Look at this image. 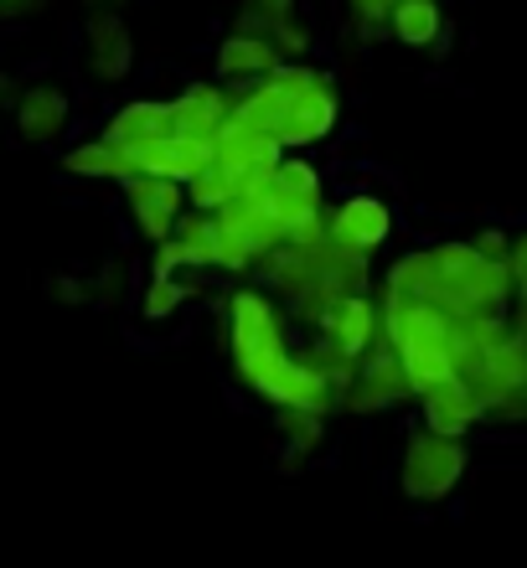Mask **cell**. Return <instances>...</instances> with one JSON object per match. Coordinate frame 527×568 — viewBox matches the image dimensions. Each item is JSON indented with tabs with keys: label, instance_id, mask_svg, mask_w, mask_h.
Wrapping results in <instances>:
<instances>
[{
	"label": "cell",
	"instance_id": "obj_1",
	"mask_svg": "<svg viewBox=\"0 0 527 568\" xmlns=\"http://www.w3.org/2000/svg\"><path fill=\"white\" fill-rule=\"evenodd\" d=\"M227 352L243 388L270 398L274 408H316L326 414L342 404V388L316 362L285 342V321L264 290H233L227 295Z\"/></svg>",
	"mask_w": 527,
	"mask_h": 568
},
{
	"label": "cell",
	"instance_id": "obj_2",
	"mask_svg": "<svg viewBox=\"0 0 527 568\" xmlns=\"http://www.w3.org/2000/svg\"><path fill=\"white\" fill-rule=\"evenodd\" d=\"M517 284L507 264L482 258L470 243H439L429 248V290L424 305L445 311L450 321H507Z\"/></svg>",
	"mask_w": 527,
	"mask_h": 568
},
{
	"label": "cell",
	"instance_id": "obj_3",
	"mask_svg": "<svg viewBox=\"0 0 527 568\" xmlns=\"http://www.w3.org/2000/svg\"><path fill=\"white\" fill-rule=\"evenodd\" d=\"M383 342L398 352L408 367L414 393L435 388L445 377L460 373V336L455 321L435 305H383Z\"/></svg>",
	"mask_w": 527,
	"mask_h": 568
},
{
	"label": "cell",
	"instance_id": "obj_4",
	"mask_svg": "<svg viewBox=\"0 0 527 568\" xmlns=\"http://www.w3.org/2000/svg\"><path fill=\"white\" fill-rule=\"evenodd\" d=\"M466 470H470L466 439L419 429V434H408V445H404L398 486H404L408 501H445V496L466 480Z\"/></svg>",
	"mask_w": 527,
	"mask_h": 568
},
{
	"label": "cell",
	"instance_id": "obj_5",
	"mask_svg": "<svg viewBox=\"0 0 527 568\" xmlns=\"http://www.w3.org/2000/svg\"><path fill=\"white\" fill-rule=\"evenodd\" d=\"M388 233H393V212H388V202L373 196V192L342 196L336 212L326 217V239H332V248L336 254H347V258H357V264H367V258L388 243Z\"/></svg>",
	"mask_w": 527,
	"mask_h": 568
},
{
	"label": "cell",
	"instance_id": "obj_6",
	"mask_svg": "<svg viewBox=\"0 0 527 568\" xmlns=\"http://www.w3.org/2000/svg\"><path fill=\"white\" fill-rule=\"evenodd\" d=\"M336 120H342V93H336V83L326 73H316L290 99V114H285V124L274 130V140H280V150L316 145V140H326L336 130Z\"/></svg>",
	"mask_w": 527,
	"mask_h": 568
},
{
	"label": "cell",
	"instance_id": "obj_7",
	"mask_svg": "<svg viewBox=\"0 0 527 568\" xmlns=\"http://www.w3.org/2000/svg\"><path fill=\"white\" fill-rule=\"evenodd\" d=\"M124 202H130V217L145 233V243H171L176 223L186 217V186L166 176H130L124 181Z\"/></svg>",
	"mask_w": 527,
	"mask_h": 568
},
{
	"label": "cell",
	"instance_id": "obj_8",
	"mask_svg": "<svg viewBox=\"0 0 527 568\" xmlns=\"http://www.w3.org/2000/svg\"><path fill=\"white\" fill-rule=\"evenodd\" d=\"M414 393V383H408V367L398 362V352H393L388 342H377L367 357L357 362V377H352L347 388V408H357V414H383V408H393L398 398H408ZM419 398V393H414Z\"/></svg>",
	"mask_w": 527,
	"mask_h": 568
},
{
	"label": "cell",
	"instance_id": "obj_9",
	"mask_svg": "<svg viewBox=\"0 0 527 568\" xmlns=\"http://www.w3.org/2000/svg\"><path fill=\"white\" fill-rule=\"evenodd\" d=\"M176 270H217V217L212 212L186 207V217L176 223L171 243H155L151 280H166Z\"/></svg>",
	"mask_w": 527,
	"mask_h": 568
},
{
	"label": "cell",
	"instance_id": "obj_10",
	"mask_svg": "<svg viewBox=\"0 0 527 568\" xmlns=\"http://www.w3.org/2000/svg\"><path fill=\"white\" fill-rule=\"evenodd\" d=\"M321 342H332L342 357L362 362L377 342H383V305H373L362 290L342 295L332 311L321 315Z\"/></svg>",
	"mask_w": 527,
	"mask_h": 568
},
{
	"label": "cell",
	"instance_id": "obj_11",
	"mask_svg": "<svg viewBox=\"0 0 527 568\" xmlns=\"http://www.w3.org/2000/svg\"><path fill=\"white\" fill-rule=\"evenodd\" d=\"M124 155H130V171H135V176H166V181H181V186L196 181L217 161L212 140H186V135H166V140H155V145L124 150Z\"/></svg>",
	"mask_w": 527,
	"mask_h": 568
},
{
	"label": "cell",
	"instance_id": "obj_12",
	"mask_svg": "<svg viewBox=\"0 0 527 568\" xmlns=\"http://www.w3.org/2000/svg\"><path fill=\"white\" fill-rule=\"evenodd\" d=\"M419 414H424V429L450 434V439H466V434L486 419L482 398H476V388H470L460 373L445 377V383H435V388H424L419 393Z\"/></svg>",
	"mask_w": 527,
	"mask_h": 568
},
{
	"label": "cell",
	"instance_id": "obj_13",
	"mask_svg": "<svg viewBox=\"0 0 527 568\" xmlns=\"http://www.w3.org/2000/svg\"><path fill=\"white\" fill-rule=\"evenodd\" d=\"M83 47H89V73L99 83H124L135 68V42H130V27L120 11H93Z\"/></svg>",
	"mask_w": 527,
	"mask_h": 568
},
{
	"label": "cell",
	"instance_id": "obj_14",
	"mask_svg": "<svg viewBox=\"0 0 527 568\" xmlns=\"http://www.w3.org/2000/svg\"><path fill=\"white\" fill-rule=\"evenodd\" d=\"M16 135L31 140V145H52V140L68 130V114H73V104H68V93L52 89V83H37V89H21V99H16Z\"/></svg>",
	"mask_w": 527,
	"mask_h": 568
},
{
	"label": "cell",
	"instance_id": "obj_15",
	"mask_svg": "<svg viewBox=\"0 0 527 568\" xmlns=\"http://www.w3.org/2000/svg\"><path fill=\"white\" fill-rule=\"evenodd\" d=\"M171 120H176V135L186 140H217L223 124L233 120V104L217 83H192L181 99H171Z\"/></svg>",
	"mask_w": 527,
	"mask_h": 568
},
{
	"label": "cell",
	"instance_id": "obj_16",
	"mask_svg": "<svg viewBox=\"0 0 527 568\" xmlns=\"http://www.w3.org/2000/svg\"><path fill=\"white\" fill-rule=\"evenodd\" d=\"M176 135V120H171V104H155V99H135L109 114V130L104 140L120 150H140V145H155V140Z\"/></svg>",
	"mask_w": 527,
	"mask_h": 568
},
{
	"label": "cell",
	"instance_id": "obj_17",
	"mask_svg": "<svg viewBox=\"0 0 527 568\" xmlns=\"http://www.w3.org/2000/svg\"><path fill=\"white\" fill-rule=\"evenodd\" d=\"M280 47L270 42V37H223V47H217V78L223 83H259V78H270L274 68H280Z\"/></svg>",
	"mask_w": 527,
	"mask_h": 568
},
{
	"label": "cell",
	"instance_id": "obj_18",
	"mask_svg": "<svg viewBox=\"0 0 527 568\" xmlns=\"http://www.w3.org/2000/svg\"><path fill=\"white\" fill-rule=\"evenodd\" d=\"M62 171L68 176H93V181H130L135 171H130V155H124L120 145H109V140H83V145H73L68 155H62Z\"/></svg>",
	"mask_w": 527,
	"mask_h": 568
},
{
	"label": "cell",
	"instance_id": "obj_19",
	"mask_svg": "<svg viewBox=\"0 0 527 568\" xmlns=\"http://www.w3.org/2000/svg\"><path fill=\"white\" fill-rule=\"evenodd\" d=\"M388 27L404 47H429V42H439L445 16H439V0H398V11H393Z\"/></svg>",
	"mask_w": 527,
	"mask_h": 568
},
{
	"label": "cell",
	"instance_id": "obj_20",
	"mask_svg": "<svg viewBox=\"0 0 527 568\" xmlns=\"http://www.w3.org/2000/svg\"><path fill=\"white\" fill-rule=\"evenodd\" d=\"M186 202H192L196 212H223L227 202H239V181H233L223 165L212 161L196 181H186Z\"/></svg>",
	"mask_w": 527,
	"mask_h": 568
},
{
	"label": "cell",
	"instance_id": "obj_21",
	"mask_svg": "<svg viewBox=\"0 0 527 568\" xmlns=\"http://www.w3.org/2000/svg\"><path fill=\"white\" fill-rule=\"evenodd\" d=\"M280 434L290 439V449L295 455H311V449L326 439V414H316V408H280Z\"/></svg>",
	"mask_w": 527,
	"mask_h": 568
},
{
	"label": "cell",
	"instance_id": "obj_22",
	"mask_svg": "<svg viewBox=\"0 0 527 568\" xmlns=\"http://www.w3.org/2000/svg\"><path fill=\"white\" fill-rule=\"evenodd\" d=\"M181 305H186V284H181L176 274H166V280H151V284H145L140 315H145V321H171Z\"/></svg>",
	"mask_w": 527,
	"mask_h": 568
},
{
	"label": "cell",
	"instance_id": "obj_23",
	"mask_svg": "<svg viewBox=\"0 0 527 568\" xmlns=\"http://www.w3.org/2000/svg\"><path fill=\"white\" fill-rule=\"evenodd\" d=\"M270 42L280 47V58H285V62H301L305 52H311V27H305L301 16H285V21H274Z\"/></svg>",
	"mask_w": 527,
	"mask_h": 568
},
{
	"label": "cell",
	"instance_id": "obj_24",
	"mask_svg": "<svg viewBox=\"0 0 527 568\" xmlns=\"http://www.w3.org/2000/svg\"><path fill=\"white\" fill-rule=\"evenodd\" d=\"M352 21H357L362 31H377L383 21H393V11H398V0H347Z\"/></svg>",
	"mask_w": 527,
	"mask_h": 568
},
{
	"label": "cell",
	"instance_id": "obj_25",
	"mask_svg": "<svg viewBox=\"0 0 527 568\" xmlns=\"http://www.w3.org/2000/svg\"><path fill=\"white\" fill-rule=\"evenodd\" d=\"M470 248L482 258H491V264H507L513 258V233H501V227H482L476 239H470Z\"/></svg>",
	"mask_w": 527,
	"mask_h": 568
},
{
	"label": "cell",
	"instance_id": "obj_26",
	"mask_svg": "<svg viewBox=\"0 0 527 568\" xmlns=\"http://www.w3.org/2000/svg\"><path fill=\"white\" fill-rule=\"evenodd\" d=\"M507 270H513V284H517V305H527V233L513 239V258H507Z\"/></svg>",
	"mask_w": 527,
	"mask_h": 568
},
{
	"label": "cell",
	"instance_id": "obj_27",
	"mask_svg": "<svg viewBox=\"0 0 527 568\" xmlns=\"http://www.w3.org/2000/svg\"><path fill=\"white\" fill-rule=\"evenodd\" d=\"M254 11H264L270 21H285V16H295V0H249Z\"/></svg>",
	"mask_w": 527,
	"mask_h": 568
},
{
	"label": "cell",
	"instance_id": "obj_28",
	"mask_svg": "<svg viewBox=\"0 0 527 568\" xmlns=\"http://www.w3.org/2000/svg\"><path fill=\"white\" fill-rule=\"evenodd\" d=\"M16 99H21V93H16V78L0 73V109H16Z\"/></svg>",
	"mask_w": 527,
	"mask_h": 568
},
{
	"label": "cell",
	"instance_id": "obj_29",
	"mask_svg": "<svg viewBox=\"0 0 527 568\" xmlns=\"http://www.w3.org/2000/svg\"><path fill=\"white\" fill-rule=\"evenodd\" d=\"M93 11H114V6H124V0H89Z\"/></svg>",
	"mask_w": 527,
	"mask_h": 568
},
{
	"label": "cell",
	"instance_id": "obj_30",
	"mask_svg": "<svg viewBox=\"0 0 527 568\" xmlns=\"http://www.w3.org/2000/svg\"><path fill=\"white\" fill-rule=\"evenodd\" d=\"M11 6H31V0H0V11H11Z\"/></svg>",
	"mask_w": 527,
	"mask_h": 568
},
{
	"label": "cell",
	"instance_id": "obj_31",
	"mask_svg": "<svg viewBox=\"0 0 527 568\" xmlns=\"http://www.w3.org/2000/svg\"><path fill=\"white\" fill-rule=\"evenodd\" d=\"M517 311H527V305H517Z\"/></svg>",
	"mask_w": 527,
	"mask_h": 568
}]
</instances>
